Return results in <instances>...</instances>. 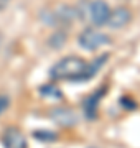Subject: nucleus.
Listing matches in <instances>:
<instances>
[{
	"instance_id": "f257e3e1",
	"label": "nucleus",
	"mask_w": 140,
	"mask_h": 148,
	"mask_svg": "<svg viewBox=\"0 0 140 148\" xmlns=\"http://www.w3.org/2000/svg\"><path fill=\"white\" fill-rule=\"evenodd\" d=\"M87 63L79 56H66L61 58L49 69V77L54 81H81L86 71Z\"/></svg>"
},
{
	"instance_id": "f03ea898",
	"label": "nucleus",
	"mask_w": 140,
	"mask_h": 148,
	"mask_svg": "<svg viewBox=\"0 0 140 148\" xmlns=\"http://www.w3.org/2000/svg\"><path fill=\"white\" fill-rule=\"evenodd\" d=\"M110 41L112 40L107 35L97 32V30H92V28H86L78 38L79 46L86 51H96L97 48L104 46V45H110Z\"/></svg>"
},
{
	"instance_id": "7ed1b4c3",
	"label": "nucleus",
	"mask_w": 140,
	"mask_h": 148,
	"mask_svg": "<svg viewBox=\"0 0 140 148\" xmlns=\"http://www.w3.org/2000/svg\"><path fill=\"white\" fill-rule=\"evenodd\" d=\"M49 119L59 125V127H74L76 123L79 122V117L76 114V110L73 107H68V106H59V107H54L49 110Z\"/></svg>"
},
{
	"instance_id": "20e7f679",
	"label": "nucleus",
	"mask_w": 140,
	"mask_h": 148,
	"mask_svg": "<svg viewBox=\"0 0 140 148\" xmlns=\"http://www.w3.org/2000/svg\"><path fill=\"white\" fill-rule=\"evenodd\" d=\"M89 16L94 27H104L107 23V18L110 15V8H109L107 2L104 0H92L89 3Z\"/></svg>"
},
{
	"instance_id": "39448f33",
	"label": "nucleus",
	"mask_w": 140,
	"mask_h": 148,
	"mask_svg": "<svg viewBox=\"0 0 140 148\" xmlns=\"http://www.w3.org/2000/svg\"><path fill=\"white\" fill-rule=\"evenodd\" d=\"M106 94H107V87L102 86V87H99L97 90H94L91 95H87L86 99H84V102H82V109H84V115H86V119L94 120V119L97 117V109H99L101 99H102Z\"/></svg>"
},
{
	"instance_id": "423d86ee",
	"label": "nucleus",
	"mask_w": 140,
	"mask_h": 148,
	"mask_svg": "<svg viewBox=\"0 0 140 148\" xmlns=\"http://www.w3.org/2000/svg\"><path fill=\"white\" fill-rule=\"evenodd\" d=\"M2 143L5 148H28L25 133L16 127H7L2 135Z\"/></svg>"
},
{
	"instance_id": "0eeeda50",
	"label": "nucleus",
	"mask_w": 140,
	"mask_h": 148,
	"mask_svg": "<svg viewBox=\"0 0 140 148\" xmlns=\"http://www.w3.org/2000/svg\"><path fill=\"white\" fill-rule=\"evenodd\" d=\"M132 20V13L127 7H117L115 10L110 12V15L107 18V25L110 30H120V28L127 27Z\"/></svg>"
},
{
	"instance_id": "6e6552de",
	"label": "nucleus",
	"mask_w": 140,
	"mask_h": 148,
	"mask_svg": "<svg viewBox=\"0 0 140 148\" xmlns=\"http://www.w3.org/2000/svg\"><path fill=\"white\" fill-rule=\"evenodd\" d=\"M40 94L43 95V97H51V99H56V101L63 99V92H61L56 86H53V84L41 86V87H40Z\"/></svg>"
},
{
	"instance_id": "1a4fd4ad",
	"label": "nucleus",
	"mask_w": 140,
	"mask_h": 148,
	"mask_svg": "<svg viewBox=\"0 0 140 148\" xmlns=\"http://www.w3.org/2000/svg\"><path fill=\"white\" fill-rule=\"evenodd\" d=\"M33 137L40 140V142H56L58 140V135L51 130H38V132H33Z\"/></svg>"
},
{
	"instance_id": "9d476101",
	"label": "nucleus",
	"mask_w": 140,
	"mask_h": 148,
	"mask_svg": "<svg viewBox=\"0 0 140 148\" xmlns=\"http://www.w3.org/2000/svg\"><path fill=\"white\" fill-rule=\"evenodd\" d=\"M66 40H68V36H66V33H54V35H51V38L48 40L49 46L54 48V49H61V46L66 43Z\"/></svg>"
},
{
	"instance_id": "9b49d317",
	"label": "nucleus",
	"mask_w": 140,
	"mask_h": 148,
	"mask_svg": "<svg viewBox=\"0 0 140 148\" xmlns=\"http://www.w3.org/2000/svg\"><path fill=\"white\" fill-rule=\"evenodd\" d=\"M7 107H8V97H0V115L3 114Z\"/></svg>"
},
{
	"instance_id": "f8f14e48",
	"label": "nucleus",
	"mask_w": 140,
	"mask_h": 148,
	"mask_svg": "<svg viewBox=\"0 0 140 148\" xmlns=\"http://www.w3.org/2000/svg\"><path fill=\"white\" fill-rule=\"evenodd\" d=\"M120 104H122L125 109H135V104L132 102V99H130V102H127V97H122V99H120Z\"/></svg>"
}]
</instances>
